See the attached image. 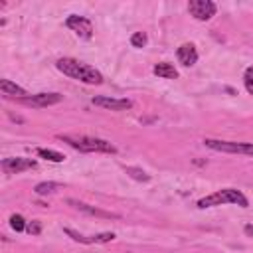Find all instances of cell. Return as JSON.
Wrapping results in <instances>:
<instances>
[{
    "instance_id": "cell-1",
    "label": "cell",
    "mask_w": 253,
    "mask_h": 253,
    "mask_svg": "<svg viewBox=\"0 0 253 253\" xmlns=\"http://www.w3.org/2000/svg\"><path fill=\"white\" fill-rule=\"evenodd\" d=\"M55 67H57L63 75H67V77H71V79H77V81H83V83H89V85H101V83H103L101 71H97L95 67H91V65H87V63H81V61H77V59L61 57V59H57Z\"/></svg>"
},
{
    "instance_id": "cell-2",
    "label": "cell",
    "mask_w": 253,
    "mask_h": 253,
    "mask_svg": "<svg viewBox=\"0 0 253 253\" xmlns=\"http://www.w3.org/2000/svg\"><path fill=\"white\" fill-rule=\"evenodd\" d=\"M59 140L67 142L69 146L81 150V152H107V154H115L117 146L111 144L105 138H93V136H69V134H59Z\"/></svg>"
},
{
    "instance_id": "cell-3",
    "label": "cell",
    "mask_w": 253,
    "mask_h": 253,
    "mask_svg": "<svg viewBox=\"0 0 253 253\" xmlns=\"http://www.w3.org/2000/svg\"><path fill=\"white\" fill-rule=\"evenodd\" d=\"M221 204H235V206H241V208L249 206L247 198L235 188H221V190L198 200V208H213V206H221Z\"/></svg>"
},
{
    "instance_id": "cell-4",
    "label": "cell",
    "mask_w": 253,
    "mask_h": 253,
    "mask_svg": "<svg viewBox=\"0 0 253 253\" xmlns=\"http://www.w3.org/2000/svg\"><path fill=\"white\" fill-rule=\"evenodd\" d=\"M204 144L217 152H229V154H247L253 156V142H233V140H215L206 138Z\"/></svg>"
},
{
    "instance_id": "cell-5",
    "label": "cell",
    "mask_w": 253,
    "mask_h": 253,
    "mask_svg": "<svg viewBox=\"0 0 253 253\" xmlns=\"http://www.w3.org/2000/svg\"><path fill=\"white\" fill-rule=\"evenodd\" d=\"M63 99V95L59 93H38V95H26L22 99H18L22 105L26 107H32V109H42V107H49V105H55Z\"/></svg>"
},
{
    "instance_id": "cell-6",
    "label": "cell",
    "mask_w": 253,
    "mask_h": 253,
    "mask_svg": "<svg viewBox=\"0 0 253 253\" xmlns=\"http://www.w3.org/2000/svg\"><path fill=\"white\" fill-rule=\"evenodd\" d=\"M65 26L75 32L81 40H91L93 38V24L85 18V16H77V14H71L67 20H65Z\"/></svg>"
},
{
    "instance_id": "cell-7",
    "label": "cell",
    "mask_w": 253,
    "mask_h": 253,
    "mask_svg": "<svg viewBox=\"0 0 253 253\" xmlns=\"http://www.w3.org/2000/svg\"><path fill=\"white\" fill-rule=\"evenodd\" d=\"M188 10H190V14H192L196 20L206 22V20H210L211 16H215L217 6H215L211 0H190Z\"/></svg>"
},
{
    "instance_id": "cell-8",
    "label": "cell",
    "mask_w": 253,
    "mask_h": 253,
    "mask_svg": "<svg viewBox=\"0 0 253 253\" xmlns=\"http://www.w3.org/2000/svg\"><path fill=\"white\" fill-rule=\"evenodd\" d=\"M32 168H36V160H32V158L16 156V158H4L2 160V170L6 174H20V172L32 170Z\"/></svg>"
},
{
    "instance_id": "cell-9",
    "label": "cell",
    "mask_w": 253,
    "mask_h": 253,
    "mask_svg": "<svg viewBox=\"0 0 253 253\" xmlns=\"http://www.w3.org/2000/svg\"><path fill=\"white\" fill-rule=\"evenodd\" d=\"M93 105L111 109V111H126L132 107V101L128 99H113V97H93Z\"/></svg>"
},
{
    "instance_id": "cell-10",
    "label": "cell",
    "mask_w": 253,
    "mask_h": 253,
    "mask_svg": "<svg viewBox=\"0 0 253 253\" xmlns=\"http://www.w3.org/2000/svg\"><path fill=\"white\" fill-rule=\"evenodd\" d=\"M67 204H71L75 210L79 211H85L89 215H95V217H105V219H119L121 215L119 213H113V211H105V210H99V208H93L89 204H83V202H77V200H67Z\"/></svg>"
},
{
    "instance_id": "cell-11",
    "label": "cell",
    "mask_w": 253,
    "mask_h": 253,
    "mask_svg": "<svg viewBox=\"0 0 253 253\" xmlns=\"http://www.w3.org/2000/svg\"><path fill=\"white\" fill-rule=\"evenodd\" d=\"M176 55H178V61L182 65H186V67H190V65H194L198 61V51H196V47L192 43H182L178 47Z\"/></svg>"
},
{
    "instance_id": "cell-12",
    "label": "cell",
    "mask_w": 253,
    "mask_h": 253,
    "mask_svg": "<svg viewBox=\"0 0 253 253\" xmlns=\"http://www.w3.org/2000/svg\"><path fill=\"white\" fill-rule=\"evenodd\" d=\"M0 91H2L4 97H18V99H22V97L28 95L20 85L12 83L10 79H2V81H0Z\"/></svg>"
},
{
    "instance_id": "cell-13",
    "label": "cell",
    "mask_w": 253,
    "mask_h": 253,
    "mask_svg": "<svg viewBox=\"0 0 253 253\" xmlns=\"http://www.w3.org/2000/svg\"><path fill=\"white\" fill-rule=\"evenodd\" d=\"M152 71H154V75H158V77H162V79H176V77H178L176 67H174L172 63H168V61H160V63H156Z\"/></svg>"
},
{
    "instance_id": "cell-14",
    "label": "cell",
    "mask_w": 253,
    "mask_h": 253,
    "mask_svg": "<svg viewBox=\"0 0 253 253\" xmlns=\"http://www.w3.org/2000/svg\"><path fill=\"white\" fill-rule=\"evenodd\" d=\"M36 152H38V156H42V158H45L49 162H63V158H65L61 152L51 150V148H38Z\"/></svg>"
},
{
    "instance_id": "cell-15",
    "label": "cell",
    "mask_w": 253,
    "mask_h": 253,
    "mask_svg": "<svg viewBox=\"0 0 253 253\" xmlns=\"http://www.w3.org/2000/svg\"><path fill=\"white\" fill-rule=\"evenodd\" d=\"M57 188H59V184H57V182H40V184L34 188V192H36L38 196H45V194L55 192Z\"/></svg>"
},
{
    "instance_id": "cell-16",
    "label": "cell",
    "mask_w": 253,
    "mask_h": 253,
    "mask_svg": "<svg viewBox=\"0 0 253 253\" xmlns=\"http://www.w3.org/2000/svg\"><path fill=\"white\" fill-rule=\"evenodd\" d=\"M125 172H126L130 178L138 180V182H148V180H150V176H148L144 170H140V168H134V166H126V168H125Z\"/></svg>"
},
{
    "instance_id": "cell-17",
    "label": "cell",
    "mask_w": 253,
    "mask_h": 253,
    "mask_svg": "<svg viewBox=\"0 0 253 253\" xmlns=\"http://www.w3.org/2000/svg\"><path fill=\"white\" fill-rule=\"evenodd\" d=\"M146 42H148V38H146L144 32H134V34L130 36V43H132V47H144Z\"/></svg>"
},
{
    "instance_id": "cell-18",
    "label": "cell",
    "mask_w": 253,
    "mask_h": 253,
    "mask_svg": "<svg viewBox=\"0 0 253 253\" xmlns=\"http://www.w3.org/2000/svg\"><path fill=\"white\" fill-rule=\"evenodd\" d=\"M73 241H79V243H93V235L91 237H85V235H81V233H77V231H73V229H69V227H65L63 229Z\"/></svg>"
},
{
    "instance_id": "cell-19",
    "label": "cell",
    "mask_w": 253,
    "mask_h": 253,
    "mask_svg": "<svg viewBox=\"0 0 253 253\" xmlns=\"http://www.w3.org/2000/svg\"><path fill=\"white\" fill-rule=\"evenodd\" d=\"M10 225L16 229V231H24L28 225H26V221H24V217L20 215V213H14L12 217H10Z\"/></svg>"
},
{
    "instance_id": "cell-20",
    "label": "cell",
    "mask_w": 253,
    "mask_h": 253,
    "mask_svg": "<svg viewBox=\"0 0 253 253\" xmlns=\"http://www.w3.org/2000/svg\"><path fill=\"white\" fill-rule=\"evenodd\" d=\"M115 239V233H99V235H93V243H107V241H113Z\"/></svg>"
},
{
    "instance_id": "cell-21",
    "label": "cell",
    "mask_w": 253,
    "mask_h": 253,
    "mask_svg": "<svg viewBox=\"0 0 253 253\" xmlns=\"http://www.w3.org/2000/svg\"><path fill=\"white\" fill-rule=\"evenodd\" d=\"M243 81H245V89L253 95V67H249V69L245 71V79H243Z\"/></svg>"
},
{
    "instance_id": "cell-22",
    "label": "cell",
    "mask_w": 253,
    "mask_h": 253,
    "mask_svg": "<svg viewBox=\"0 0 253 253\" xmlns=\"http://www.w3.org/2000/svg\"><path fill=\"white\" fill-rule=\"evenodd\" d=\"M26 229H28V231H30L32 235H38V233L42 231V223H40V221H30Z\"/></svg>"
},
{
    "instance_id": "cell-23",
    "label": "cell",
    "mask_w": 253,
    "mask_h": 253,
    "mask_svg": "<svg viewBox=\"0 0 253 253\" xmlns=\"http://www.w3.org/2000/svg\"><path fill=\"white\" fill-rule=\"evenodd\" d=\"M245 233L247 235H253V225H245Z\"/></svg>"
}]
</instances>
